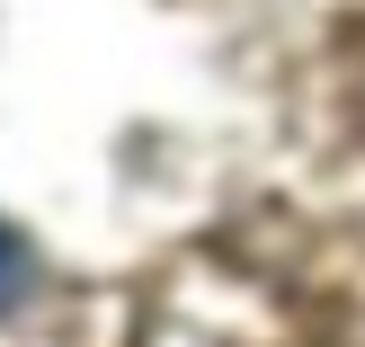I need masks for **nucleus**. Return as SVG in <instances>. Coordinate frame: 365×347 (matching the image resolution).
Returning a JSON list of instances; mask_svg holds the SVG:
<instances>
[{
  "label": "nucleus",
  "mask_w": 365,
  "mask_h": 347,
  "mask_svg": "<svg viewBox=\"0 0 365 347\" xmlns=\"http://www.w3.org/2000/svg\"><path fill=\"white\" fill-rule=\"evenodd\" d=\"M9 285H18V241L0 232V294H9Z\"/></svg>",
  "instance_id": "nucleus-1"
}]
</instances>
